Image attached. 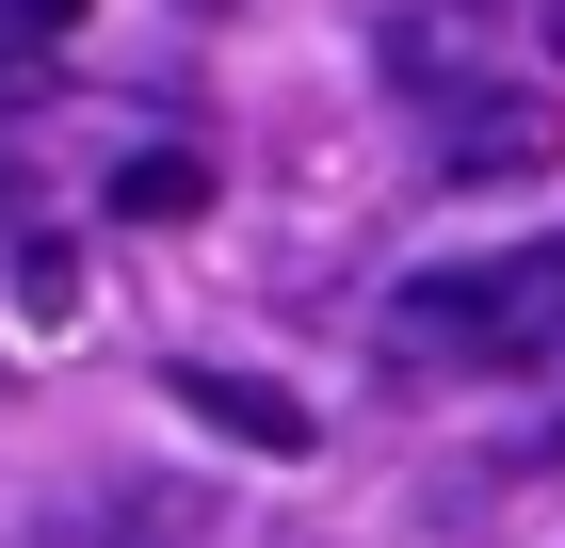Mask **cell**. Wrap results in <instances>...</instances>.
<instances>
[{
  "label": "cell",
  "mask_w": 565,
  "mask_h": 548,
  "mask_svg": "<svg viewBox=\"0 0 565 548\" xmlns=\"http://www.w3.org/2000/svg\"><path fill=\"white\" fill-rule=\"evenodd\" d=\"M162 387H178V404H194V420L226 436V452H259V468H307V452H323V420H307V404H291L275 372H226V355H178Z\"/></svg>",
  "instance_id": "obj_3"
},
{
  "label": "cell",
  "mask_w": 565,
  "mask_h": 548,
  "mask_svg": "<svg viewBox=\"0 0 565 548\" xmlns=\"http://www.w3.org/2000/svg\"><path fill=\"white\" fill-rule=\"evenodd\" d=\"M565 162V97L550 82H469L452 114H436V178L452 194H518V178Z\"/></svg>",
  "instance_id": "obj_2"
},
{
  "label": "cell",
  "mask_w": 565,
  "mask_h": 548,
  "mask_svg": "<svg viewBox=\"0 0 565 548\" xmlns=\"http://www.w3.org/2000/svg\"><path fill=\"white\" fill-rule=\"evenodd\" d=\"M49 82H65V49H49L33 17H17V0H0V114H33Z\"/></svg>",
  "instance_id": "obj_5"
},
{
  "label": "cell",
  "mask_w": 565,
  "mask_h": 548,
  "mask_svg": "<svg viewBox=\"0 0 565 548\" xmlns=\"http://www.w3.org/2000/svg\"><path fill=\"white\" fill-rule=\"evenodd\" d=\"M388 355H404V372H550V355H565V243L404 275V291H388Z\"/></svg>",
  "instance_id": "obj_1"
},
{
  "label": "cell",
  "mask_w": 565,
  "mask_h": 548,
  "mask_svg": "<svg viewBox=\"0 0 565 548\" xmlns=\"http://www.w3.org/2000/svg\"><path fill=\"white\" fill-rule=\"evenodd\" d=\"M17 17H33V33H49V49H65V33H82V0H17Z\"/></svg>",
  "instance_id": "obj_7"
},
{
  "label": "cell",
  "mask_w": 565,
  "mask_h": 548,
  "mask_svg": "<svg viewBox=\"0 0 565 548\" xmlns=\"http://www.w3.org/2000/svg\"><path fill=\"white\" fill-rule=\"evenodd\" d=\"M114 226H194L211 211V162H178V146H146V162H114V194H97Z\"/></svg>",
  "instance_id": "obj_4"
},
{
  "label": "cell",
  "mask_w": 565,
  "mask_h": 548,
  "mask_svg": "<svg viewBox=\"0 0 565 548\" xmlns=\"http://www.w3.org/2000/svg\"><path fill=\"white\" fill-rule=\"evenodd\" d=\"M17 307H33V323H65V307H82V291H65V243H17Z\"/></svg>",
  "instance_id": "obj_6"
}]
</instances>
